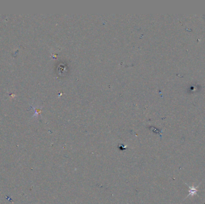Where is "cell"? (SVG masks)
Returning <instances> with one entry per match:
<instances>
[{"label":"cell","mask_w":205,"mask_h":204,"mask_svg":"<svg viewBox=\"0 0 205 204\" xmlns=\"http://www.w3.org/2000/svg\"><path fill=\"white\" fill-rule=\"evenodd\" d=\"M198 187V186H197V187L196 186H189V194L188 195L187 197H188L189 196H193V195H195L196 193H197V187Z\"/></svg>","instance_id":"1"}]
</instances>
